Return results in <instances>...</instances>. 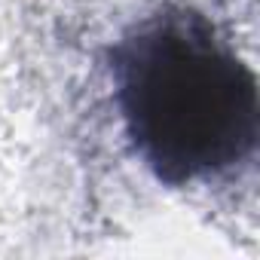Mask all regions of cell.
Segmentation results:
<instances>
[{
  "label": "cell",
  "mask_w": 260,
  "mask_h": 260,
  "mask_svg": "<svg viewBox=\"0 0 260 260\" xmlns=\"http://www.w3.org/2000/svg\"><path fill=\"white\" fill-rule=\"evenodd\" d=\"M107 68L125 138L159 184H211L254 159L257 77L196 7L166 4L128 25Z\"/></svg>",
  "instance_id": "6da1fadb"
}]
</instances>
